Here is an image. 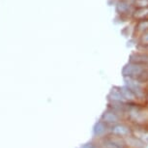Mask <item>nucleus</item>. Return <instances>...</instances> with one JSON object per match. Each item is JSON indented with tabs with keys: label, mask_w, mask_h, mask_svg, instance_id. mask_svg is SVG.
<instances>
[{
	"label": "nucleus",
	"mask_w": 148,
	"mask_h": 148,
	"mask_svg": "<svg viewBox=\"0 0 148 148\" xmlns=\"http://www.w3.org/2000/svg\"><path fill=\"white\" fill-rule=\"evenodd\" d=\"M122 75L123 77L139 79L148 82V65L129 61V63L123 67Z\"/></svg>",
	"instance_id": "obj_1"
},
{
	"label": "nucleus",
	"mask_w": 148,
	"mask_h": 148,
	"mask_svg": "<svg viewBox=\"0 0 148 148\" xmlns=\"http://www.w3.org/2000/svg\"><path fill=\"white\" fill-rule=\"evenodd\" d=\"M110 135L126 138L133 135V126L127 121H122L110 127Z\"/></svg>",
	"instance_id": "obj_2"
},
{
	"label": "nucleus",
	"mask_w": 148,
	"mask_h": 148,
	"mask_svg": "<svg viewBox=\"0 0 148 148\" xmlns=\"http://www.w3.org/2000/svg\"><path fill=\"white\" fill-rule=\"evenodd\" d=\"M110 133V127L101 119H98L92 127V136L94 140H99L108 136Z\"/></svg>",
	"instance_id": "obj_3"
},
{
	"label": "nucleus",
	"mask_w": 148,
	"mask_h": 148,
	"mask_svg": "<svg viewBox=\"0 0 148 148\" xmlns=\"http://www.w3.org/2000/svg\"><path fill=\"white\" fill-rule=\"evenodd\" d=\"M100 119L102 121H104L106 124H108L110 127L113 126V125L117 124V123L125 121L121 114H119L118 112H116L115 110H111L108 107L106 108V110L103 111V113L100 116Z\"/></svg>",
	"instance_id": "obj_4"
},
{
	"label": "nucleus",
	"mask_w": 148,
	"mask_h": 148,
	"mask_svg": "<svg viewBox=\"0 0 148 148\" xmlns=\"http://www.w3.org/2000/svg\"><path fill=\"white\" fill-rule=\"evenodd\" d=\"M119 103H126V101L123 97L120 86H113L108 94V104H119Z\"/></svg>",
	"instance_id": "obj_5"
},
{
	"label": "nucleus",
	"mask_w": 148,
	"mask_h": 148,
	"mask_svg": "<svg viewBox=\"0 0 148 148\" xmlns=\"http://www.w3.org/2000/svg\"><path fill=\"white\" fill-rule=\"evenodd\" d=\"M133 136L138 138L146 146H148V127L133 126Z\"/></svg>",
	"instance_id": "obj_6"
},
{
	"label": "nucleus",
	"mask_w": 148,
	"mask_h": 148,
	"mask_svg": "<svg viewBox=\"0 0 148 148\" xmlns=\"http://www.w3.org/2000/svg\"><path fill=\"white\" fill-rule=\"evenodd\" d=\"M116 10L121 16H128L129 14L133 15V11H132V5L129 1L127 0H120L117 3Z\"/></svg>",
	"instance_id": "obj_7"
},
{
	"label": "nucleus",
	"mask_w": 148,
	"mask_h": 148,
	"mask_svg": "<svg viewBox=\"0 0 148 148\" xmlns=\"http://www.w3.org/2000/svg\"><path fill=\"white\" fill-rule=\"evenodd\" d=\"M124 139H125V143H126L127 148H146L147 147L146 145L142 143L138 138H136V136H134L133 135Z\"/></svg>",
	"instance_id": "obj_8"
},
{
	"label": "nucleus",
	"mask_w": 148,
	"mask_h": 148,
	"mask_svg": "<svg viewBox=\"0 0 148 148\" xmlns=\"http://www.w3.org/2000/svg\"><path fill=\"white\" fill-rule=\"evenodd\" d=\"M120 89H121L123 97H124L126 103H138V100H136V96H135V94L133 93V91L131 90L128 86L123 84V85L120 86Z\"/></svg>",
	"instance_id": "obj_9"
},
{
	"label": "nucleus",
	"mask_w": 148,
	"mask_h": 148,
	"mask_svg": "<svg viewBox=\"0 0 148 148\" xmlns=\"http://www.w3.org/2000/svg\"><path fill=\"white\" fill-rule=\"evenodd\" d=\"M148 31V18L141 19L136 22V26H135V34L136 37H139L142 34L146 33Z\"/></svg>",
	"instance_id": "obj_10"
},
{
	"label": "nucleus",
	"mask_w": 148,
	"mask_h": 148,
	"mask_svg": "<svg viewBox=\"0 0 148 148\" xmlns=\"http://www.w3.org/2000/svg\"><path fill=\"white\" fill-rule=\"evenodd\" d=\"M133 18L136 19V21H141V19H145L148 18V7L147 8H139L134 11Z\"/></svg>",
	"instance_id": "obj_11"
},
{
	"label": "nucleus",
	"mask_w": 148,
	"mask_h": 148,
	"mask_svg": "<svg viewBox=\"0 0 148 148\" xmlns=\"http://www.w3.org/2000/svg\"><path fill=\"white\" fill-rule=\"evenodd\" d=\"M138 44L142 47L141 49H147L148 47V31L138 38Z\"/></svg>",
	"instance_id": "obj_12"
},
{
	"label": "nucleus",
	"mask_w": 148,
	"mask_h": 148,
	"mask_svg": "<svg viewBox=\"0 0 148 148\" xmlns=\"http://www.w3.org/2000/svg\"><path fill=\"white\" fill-rule=\"evenodd\" d=\"M135 6L139 8H147L148 7V0H136L135 1Z\"/></svg>",
	"instance_id": "obj_13"
},
{
	"label": "nucleus",
	"mask_w": 148,
	"mask_h": 148,
	"mask_svg": "<svg viewBox=\"0 0 148 148\" xmlns=\"http://www.w3.org/2000/svg\"><path fill=\"white\" fill-rule=\"evenodd\" d=\"M79 148H100V147H99V145H98V143L96 142V140L92 139L91 141H89V142H87V143L82 145Z\"/></svg>",
	"instance_id": "obj_14"
},
{
	"label": "nucleus",
	"mask_w": 148,
	"mask_h": 148,
	"mask_svg": "<svg viewBox=\"0 0 148 148\" xmlns=\"http://www.w3.org/2000/svg\"><path fill=\"white\" fill-rule=\"evenodd\" d=\"M146 103L148 104V93H147V98H146Z\"/></svg>",
	"instance_id": "obj_15"
},
{
	"label": "nucleus",
	"mask_w": 148,
	"mask_h": 148,
	"mask_svg": "<svg viewBox=\"0 0 148 148\" xmlns=\"http://www.w3.org/2000/svg\"><path fill=\"white\" fill-rule=\"evenodd\" d=\"M146 49V51H148V47H147V49Z\"/></svg>",
	"instance_id": "obj_16"
},
{
	"label": "nucleus",
	"mask_w": 148,
	"mask_h": 148,
	"mask_svg": "<svg viewBox=\"0 0 148 148\" xmlns=\"http://www.w3.org/2000/svg\"><path fill=\"white\" fill-rule=\"evenodd\" d=\"M127 1H129V0H127Z\"/></svg>",
	"instance_id": "obj_17"
}]
</instances>
